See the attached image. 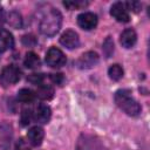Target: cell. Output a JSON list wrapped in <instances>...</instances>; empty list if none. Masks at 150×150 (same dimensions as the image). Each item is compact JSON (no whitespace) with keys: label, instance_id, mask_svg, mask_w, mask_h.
<instances>
[{"label":"cell","instance_id":"cell-1","mask_svg":"<svg viewBox=\"0 0 150 150\" xmlns=\"http://www.w3.org/2000/svg\"><path fill=\"white\" fill-rule=\"evenodd\" d=\"M62 23V15L55 8L47 9L39 23L40 32L47 36H54L61 28Z\"/></svg>","mask_w":150,"mask_h":150},{"label":"cell","instance_id":"cell-2","mask_svg":"<svg viewBox=\"0 0 150 150\" xmlns=\"http://www.w3.org/2000/svg\"><path fill=\"white\" fill-rule=\"evenodd\" d=\"M115 102L129 116H137L141 112L139 103L131 96V93L127 89H120L115 93Z\"/></svg>","mask_w":150,"mask_h":150},{"label":"cell","instance_id":"cell-3","mask_svg":"<svg viewBox=\"0 0 150 150\" xmlns=\"http://www.w3.org/2000/svg\"><path fill=\"white\" fill-rule=\"evenodd\" d=\"M21 77V71L18 67L11 64L2 69L0 74V81L4 86H11L16 83Z\"/></svg>","mask_w":150,"mask_h":150},{"label":"cell","instance_id":"cell-4","mask_svg":"<svg viewBox=\"0 0 150 150\" xmlns=\"http://www.w3.org/2000/svg\"><path fill=\"white\" fill-rule=\"evenodd\" d=\"M46 63L53 68H60L66 63V56L61 49L52 47L46 54Z\"/></svg>","mask_w":150,"mask_h":150},{"label":"cell","instance_id":"cell-5","mask_svg":"<svg viewBox=\"0 0 150 150\" xmlns=\"http://www.w3.org/2000/svg\"><path fill=\"white\" fill-rule=\"evenodd\" d=\"M77 25L84 30L94 29L97 25V15L91 13V12L81 13L77 16Z\"/></svg>","mask_w":150,"mask_h":150},{"label":"cell","instance_id":"cell-6","mask_svg":"<svg viewBox=\"0 0 150 150\" xmlns=\"http://www.w3.org/2000/svg\"><path fill=\"white\" fill-rule=\"evenodd\" d=\"M98 55L95 52H87L84 54H82L80 56V59L77 60V67L80 69H90L93 67H95L98 63Z\"/></svg>","mask_w":150,"mask_h":150},{"label":"cell","instance_id":"cell-7","mask_svg":"<svg viewBox=\"0 0 150 150\" xmlns=\"http://www.w3.org/2000/svg\"><path fill=\"white\" fill-rule=\"evenodd\" d=\"M60 43H61L62 46H64L66 48H68V49L77 48L79 45H80L79 34H77L75 30L68 29V30H66V32L61 35V38H60Z\"/></svg>","mask_w":150,"mask_h":150},{"label":"cell","instance_id":"cell-8","mask_svg":"<svg viewBox=\"0 0 150 150\" xmlns=\"http://www.w3.org/2000/svg\"><path fill=\"white\" fill-rule=\"evenodd\" d=\"M110 14L118 22H128L130 19L128 9L123 2H115L110 8Z\"/></svg>","mask_w":150,"mask_h":150},{"label":"cell","instance_id":"cell-9","mask_svg":"<svg viewBox=\"0 0 150 150\" xmlns=\"http://www.w3.org/2000/svg\"><path fill=\"white\" fill-rule=\"evenodd\" d=\"M50 116H52V110L49 108V105L47 104H39L35 109V112H34V120L36 122H40V123H48V121L50 120Z\"/></svg>","mask_w":150,"mask_h":150},{"label":"cell","instance_id":"cell-10","mask_svg":"<svg viewBox=\"0 0 150 150\" xmlns=\"http://www.w3.org/2000/svg\"><path fill=\"white\" fill-rule=\"evenodd\" d=\"M121 45L124 48H131L135 46L136 41H137V35L136 32L131 28H128L125 30H123V33L121 34Z\"/></svg>","mask_w":150,"mask_h":150},{"label":"cell","instance_id":"cell-11","mask_svg":"<svg viewBox=\"0 0 150 150\" xmlns=\"http://www.w3.org/2000/svg\"><path fill=\"white\" fill-rule=\"evenodd\" d=\"M43 136H45V131L42 128L40 127H33L28 130V134H27V137L29 139V143L34 146H38L42 143V139H43Z\"/></svg>","mask_w":150,"mask_h":150},{"label":"cell","instance_id":"cell-12","mask_svg":"<svg viewBox=\"0 0 150 150\" xmlns=\"http://www.w3.org/2000/svg\"><path fill=\"white\" fill-rule=\"evenodd\" d=\"M14 46L13 35L7 29H0V53H4Z\"/></svg>","mask_w":150,"mask_h":150},{"label":"cell","instance_id":"cell-13","mask_svg":"<svg viewBox=\"0 0 150 150\" xmlns=\"http://www.w3.org/2000/svg\"><path fill=\"white\" fill-rule=\"evenodd\" d=\"M36 95L42 100H50L54 95V88L49 84H43L42 83V84L38 86Z\"/></svg>","mask_w":150,"mask_h":150},{"label":"cell","instance_id":"cell-14","mask_svg":"<svg viewBox=\"0 0 150 150\" xmlns=\"http://www.w3.org/2000/svg\"><path fill=\"white\" fill-rule=\"evenodd\" d=\"M23 63H25V66L27 68L35 69V68H38L40 66V59H39V56L34 52H29V53L26 54L25 60H23Z\"/></svg>","mask_w":150,"mask_h":150},{"label":"cell","instance_id":"cell-15","mask_svg":"<svg viewBox=\"0 0 150 150\" xmlns=\"http://www.w3.org/2000/svg\"><path fill=\"white\" fill-rule=\"evenodd\" d=\"M34 98H35V94L30 89L22 88L18 91V100L23 102V103H30L34 101Z\"/></svg>","mask_w":150,"mask_h":150},{"label":"cell","instance_id":"cell-16","mask_svg":"<svg viewBox=\"0 0 150 150\" xmlns=\"http://www.w3.org/2000/svg\"><path fill=\"white\" fill-rule=\"evenodd\" d=\"M123 74H124L123 68H122L120 64H112V66H110L109 69H108V75H109V77H110L111 80H114V81L121 80V79L123 77Z\"/></svg>","mask_w":150,"mask_h":150},{"label":"cell","instance_id":"cell-17","mask_svg":"<svg viewBox=\"0 0 150 150\" xmlns=\"http://www.w3.org/2000/svg\"><path fill=\"white\" fill-rule=\"evenodd\" d=\"M7 22L9 26H12L13 28H21L22 26V19H21V15L13 11L8 14V18H7Z\"/></svg>","mask_w":150,"mask_h":150},{"label":"cell","instance_id":"cell-18","mask_svg":"<svg viewBox=\"0 0 150 150\" xmlns=\"http://www.w3.org/2000/svg\"><path fill=\"white\" fill-rule=\"evenodd\" d=\"M103 53L105 54L107 57H110L111 54L114 53V41L111 40L110 36H108L103 42Z\"/></svg>","mask_w":150,"mask_h":150},{"label":"cell","instance_id":"cell-19","mask_svg":"<svg viewBox=\"0 0 150 150\" xmlns=\"http://www.w3.org/2000/svg\"><path fill=\"white\" fill-rule=\"evenodd\" d=\"M63 5L66 7H68L69 9H75V8H80L83 6H87L88 2H83V1H63Z\"/></svg>","mask_w":150,"mask_h":150},{"label":"cell","instance_id":"cell-20","mask_svg":"<svg viewBox=\"0 0 150 150\" xmlns=\"http://www.w3.org/2000/svg\"><path fill=\"white\" fill-rule=\"evenodd\" d=\"M43 79H45L43 74H32V75H29V76L27 77V80H28L29 82H32L33 84H38V86L42 84Z\"/></svg>","mask_w":150,"mask_h":150},{"label":"cell","instance_id":"cell-21","mask_svg":"<svg viewBox=\"0 0 150 150\" xmlns=\"http://www.w3.org/2000/svg\"><path fill=\"white\" fill-rule=\"evenodd\" d=\"M22 43L25 45V46H28V47H33L35 43H36V39L33 36V35H23L22 36Z\"/></svg>","mask_w":150,"mask_h":150},{"label":"cell","instance_id":"cell-22","mask_svg":"<svg viewBox=\"0 0 150 150\" xmlns=\"http://www.w3.org/2000/svg\"><path fill=\"white\" fill-rule=\"evenodd\" d=\"M124 5H125L127 9L132 11V12H135V13L139 12V9H141V4H139L138 1H131V2H127V4H124Z\"/></svg>","mask_w":150,"mask_h":150},{"label":"cell","instance_id":"cell-23","mask_svg":"<svg viewBox=\"0 0 150 150\" xmlns=\"http://www.w3.org/2000/svg\"><path fill=\"white\" fill-rule=\"evenodd\" d=\"M30 121V110L29 109H23L21 112V122L22 125H27Z\"/></svg>","mask_w":150,"mask_h":150},{"label":"cell","instance_id":"cell-24","mask_svg":"<svg viewBox=\"0 0 150 150\" xmlns=\"http://www.w3.org/2000/svg\"><path fill=\"white\" fill-rule=\"evenodd\" d=\"M49 79L54 82V83H56V84H59V86H61L62 84V82H63V75L61 74V73H57V74H50L49 75Z\"/></svg>","mask_w":150,"mask_h":150},{"label":"cell","instance_id":"cell-25","mask_svg":"<svg viewBox=\"0 0 150 150\" xmlns=\"http://www.w3.org/2000/svg\"><path fill=\"white\" fill-rule=\"evenodd\" d=\"M16 150H29V148L26 145V143L23 142V139H20V142L16 145Z\"/></svg>","mask_w":150,"mask_h":150}]
</instances>
